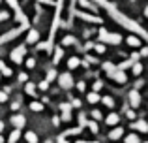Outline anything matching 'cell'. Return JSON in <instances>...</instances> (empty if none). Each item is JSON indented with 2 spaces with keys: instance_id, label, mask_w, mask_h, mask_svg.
Returning a JSON list of instances; mask_svg holds the SVG:
<instances>
[{
  "instance_id": "6da1fadb",
  "label": "cell",
  "mask_w": 148,
  "mask_h": 143,
  "mask_svg": "<svg viewBox=\"0 0 148 143\" xmlns=\"http://www.w3.org/2000/svg\"><path fill=\"white\" fill-rule=\"evenodd\" d=\"M96 2H98L99 6H103L105 10H107V13L111 15V17L114 19L116 23H120V25H122L124 28L131 30V32H135L137 36H141V38H145V40H148V32H146V30H143L141 26L137 25V23H135V21H131V19H127L126 15H122V13H120V11L114 8V6H112L111 2H107V0H96Z\"/></svg>"
},
{
  "instance_id": "7a4b0ae2",
  "label": "cell",
  "mask_w": 148,
  "mask_h": 143,
  "mask_svg": "<svg viewBox=\"0 0 148 143\" xmlns=\"http://www.w3.org/2000/svg\"><path fill=\"white\" fill-rule=\"evenodd\" d=\"M103 68H105V72L109 73V77L111 79H114V81H118V83H126V73H124L122 70H118V68H114L111 62H105L103 64Z\"/></svg>"
},
{
  "instance_id": "3957f363",
  "label": "cell",
  "mask_w": 148,
  "mask_h": 143,
  "mask_svg": "<svg viewBox=\"0 0 148 143\" xmlns=\"http://www.w3.org/2000/svg\"><path fill=\"white\" fill-rule=\"evenodd\" d=\"M99 38H101V44H112V45H118L120 41H122V38L118 36V34H111L107 32L105 28L99 30Z\"/></svg>"
},
{
  "instance_id": "277c9868",
  "label": "cell",
  "mask_w": 148,
  "mask_h": 143,
  "mask_svg": "<svg viewBox=\"0 0 148 143\" xmlns=\"http://www.w3.org/2000/svg\"><path fill=\"white\" fill-rule=\"evenodd\" d=\"M25 28H28V26L21 25L19 28H13V30H10V32H6L4 36H0V45H2V44H6V41H10V40H13V38H17V36H19V34H21Z\"/></svg>"
},
{
  "instance_id": "5b68a950",
  "label": "cell",
  "mask_w": 148,
  "mask_h": 143,
  "mask_svg": "<svg viewBox=\"0 0 148 143\" xmlns=\"http://www.w3.org/2000/svg\"><path fill=\"white\" fill-rule=\"evenodd\" d=\"M25 53H26V45H21V47L13 49V51H11V60H13L15 64H21V62H23V57H25Z\"/></svg>"
},
{
  "instance_id": "8992f818",
  "label": "cell",
  "mask_w": 148,
  "mask_h": 143,
  "mask_svg": "<svg viewBox=\"0 0 148 143\" xmlns=\"http://www.w3.org/2000/svg\"><path fill=\"white\" fill-rule=\"evenodd\" d=\"M58 83H60L62 88H71L73 87V79H71V73H62L58 77Z\"/></svg>"
},
{
  "instance_id": "52a82bcc",
  "label": "cell",
  "mask_w": 148,
  "mask_h": 143,
  "mask_svg": "<svg viewBox=\"0 0 148 143\" xmlns=\"http://www.w3.org/2000/svg\"><path fill=\"white\" fill-rule=\"evenodd\" d=\"M77 17H81L83 21H88V23H101L99 17H96V15H90V13H84V11H75Z\"/></svg>"
},
{
  "instance_id": "ba28073f",
  "label": "cell",
  "mask_w": 148,
  "mask_h": 143,
  "mask_svg": "<svg viewBox=\"0 0 148 143\" xmlns=\"http://www.w3.org/2000/svg\"><path fill=\"white\" fill-rule=\"evenodd\" d=\"M11 124H13L17 130H21L23 126L26 124V119L23 117V115H13V117H11Z\"/></svg>"
},
{
  "instance_id": "9c48e42d",
  "label": "cell",
  "mask_w": 148,
  "mask_h": 143,
  "mask_svg": "<svg viewBox=\"0 0 148 143\" xmlns=\"http://www.w3.org/2000/svg\"><path fill=\"white\" fill-rule=\"evenodd\" d=\"M137 59H139V55H137V53H135V55H131L130 57V59H127L126 60V62H122V64H118V66H116V68H118V70H126V68H130V66H133V64L135 62H137Z\"/></svg>"
},
{
  "instance_id": "30bf717a",
  "label": "cell",
  "mask_w": 148,
  "mask_h": 143,
  "mask_svg": "<svg viewBox=\"0 0 148 143\" xmlns=\"http://www.w3.org/2000/svg\"><path fill=\"white\" fill-rule=\"evenodd\" d=\"M130 102H131L133 107H139V106H141V94H139L137 90H131L130 92Z\"/></svg>"
},
{
  "instance_id": "8fae6325",
  "label": "cell",
  "mask_w": 148,
  "mask_h": 143,
  "mask_svg": "<svg viewBox=\"0 0 148 143\" xmlns=\"http://www.w3.org/2000/svg\"><path fill=\"white\" fill-rule=\"evenodd\" d=\"M38 40H40V32L32 28V30L28 32V36H26V41H25V44H36Z\"/></svg>"
},
{
  "instance_id": "7c38bea8",
  "label": "cell",
  "mask_w": 148,
  "mask_h": 143,
  "mask_svg": "<svg viewBox=\"0 0 148 143\" xmlns=\"http://www.w3.org/2000/svg\"><path fill=\"white\" fill-rule=\"evenodd\" d=\"M122 134H124V130L120 128H114V130H111V134H109V140H112V141H116V140H120L122 137Z\"/></svg>"
},
{
  "instance_id": "4fadbf2b",
  "label": "cell",
  "mask_w": 148,
  "mask_h": 143,
  "mask_svg": "<svg viewBox=\"0 0 148 143\" xmlns=\"http://www.w3.org/2000/svg\"><path fill=\"white\" fill-rule=\"evenodd\" d=\"M25 140L28 141V143H38V136H36V132H32V130H28V132L25 134Z\"/></svg>"
},
{
  "instance_id": "5bb4252c",
  "label": "cell",
  "mask_w": 148,
  "mask_h": 143,
  "mask_svg": "<svg viewBox=\"0 0 148 143\" xmlns=\"http://www.w3.org/2000/svg\"><path fill=\"white\" fill-rule=\"evenodd\" d=\"M19 137H21V130H17V128H15L13 132H11V136L8 137V143H17Z\"/></svg>"
},
{
  "instance_id": "9a60e30c",
  "label": "cell",
  "mask_w": 148,
  "mask_h": 143,
  "mask_svg": "<svg viewBox=\"0 0 148 143\" xmlns=\"http://www.w3.org/2000/svg\"><path fill=\"white\" fill-rule=\"evenodd\" d=\"M127 45H130V47H139V45H141V40H139L137 36H130L127 38Z\"/></svg>"
},
{
  "instance_id": "2e32d148",
  "label": "cell",
  "mask_w": 148,
  "mask_h": 143,
  "mask_svg": "<svg viewBox=\"0 0 148 143\" xmlns=\"http://www.w3.org/2000/svg\"><path fill=\"white\" fill-rule=\"evenodd\" d=\"M118 121H120V117L116 113H111L107 117V124H111V126H114V124H118Z\"/></svg>"
},
{
  "instance_id": "e0dca14e",
  "label": "cell",
  "mask_w": 148,
  "mask_h": 143,
  "mask_svg": "<svg viewBox=\"0 0 148 143\" xmlns=\"http://www.w3.org/2000/svg\"><path fill=\"white\" fill-rule=\"evenodd\" d=\"M77 66H81V60L77 59V57H71V59L68 60V68H69V70H73V68H77Z\"/></svg>"
},
{
  "instance_id": "ac0fdd59",
  "label": "cell",
  "mask_w": 148,
  "mask_h": 143,
  "mask_svg": "<svg viewBox=\"0 0 148 143\" xmlns=\"http://www.w3.org/2000/svg\"><path fill=\"white\" fill-rule=\"evenodd\" d=\"M133 128L141 130V132H148V124H146L145 121H139V122H135V124H133Z\"/></svg>"
},
{
  "instance_id": "d6986e66",
  "label": "cell",
  "mask_w": 148,
  "mask_h": 143,
  "mask_svg": "<svg viewBox=\"0 0 148 143\" xmlns=\"http://www.w3.org/2000/svg\"><path fill=\"white\" fill-rule=\"evenodd\" d=\"M0 73H2V75H8V77H10L13 72H11V70H10V68H8L4 62H0Z\"/></svg>"
},
{
  "instance_id": "ffe728a7",
  "label": "cell",
  "mask_w": 148,
  "mask_h": 143,
  "mask_svg": "<svg viewBox=\"0 0 148 143\" xmlns=\"http://www.w3.org/2000/svg\"><path fill=\"white\" fill-rule=\"evenodd\" d=\"M126 143H141V140H139L137 134H130V136L126 137Z\"/></svg>"
},
{
  "instance_id": "44dd1931",
  "label": "cell",
  "mask_w": 148,
  "mask_h": 143,
  "mask_svg": "<svg viewBox=\"0 0 148 143\" xmlns=\"http://www.w3.org/2000/svg\"><path fill=\"white\" fill-rule=\"evenodd\" d=\"M60 59H62V49L58 47V49H54V59H53V62L58 64V62H60Z\"/></svg>"
},
{
  "instance_id": "7402d4cb",
  "label": "cell",
  "mask_w": 148,
  "mask_h": 143,
  "mask_svg": "<svg viewBox=\"0 0 148 143\" xmlns=\"http://www.w3.org/2000/svg\"><path fill=\"white\" fill-rule=\"evenodd\" d=\"M86 98H88V102H90V104H96V102H99V100H101L99 96L96 94V92H90V94H88Z\"/></svg>"
},
{
  "instance_id": "603a6c76",
  "label": "cell",
  "mask_w": 148,
  "mask_h": 143,
  "mask_svg": "<svg viewBox=\"0 0 148 143\" xmlns=\"http://www.w3.org/2000/svg\"><path fill=\"white\" fill-rule=\"evenodd\" d=\"M62 44H64V45H75V44H77V40H75L73 36H66Z\"/></svg>"
},
{
  "instance_id": "cb8c5ba5",
  "label": "cell",
  "mask_w": 148,
  "mask_h": 143,
  "mask_svg": "<svg viewBox=\"0 0 148 143\" xmlns=\"http://www.w3.org/2000/svg\"><path fill=\"white\" fill-rule=\"evenodd\" d=\"M30 109H32V111H41V109H43V104H40V102H32V104H30Z\"/></svg>"
},
{
  "instance_id": "d4e9b609",
  "label": "cell",
  "mask_w": 148,
  "mask_h": 143,
  "mask_svg": "<svg viewBox=\"0 0 148 143\" xmlns=\"http://www.w3.org/2000/svg\"><path fill=\"white\" fill-rule=\"evenodd\" d=\"M103 104L107 107H114V100H112L111 96H105V98H103Z\"/></svg>"
},
{
  "instance_id": "484cf974",
  "label": "cell",
  "mask_w": 148,
  "mask_h": 143,
  "mask_svg": "<svg viewBox=\"0 0 148 143\" xmlns=\"http://www.w3.org/2000/svg\"><path fill=\"white\" fill-rule=\"evenodd\" d=\"M141 72H143V66H141L139 62H135V64H133V75H139Z\"/></svg>"
},
{
  "instance_id": "4316f807",
  "label": "cell",
  "mask_w": 148,
  "mask_h": 143,
  "mask_svg": "<svg viewBox=\"0 0 148 143\" xmlns=\"http://www.w3.org/2000/svg\"><path fill=\"white\" fill-rule=\"evenodd\" d=\"M79 132H81V126L79 128H73V130H66L64 136H75V134H79Z\"/></svg>"
},
{
  "instance_id": "83f0119b",
  "label": "cell",
  "mask_w": 148,
  "mask_h": 143,
  "mask_svg": "<svg viewBox=\"0 0 148 143\" xmlns=\"http://www.w3.org/2000/svg\"><path fill=\"white\" fill-rule=\"evenodd\" d=\"M34 88H36V87H34V85L32 83H26V92H28V94H36V90H34Z\"/></svg>"
},
{
  "instance_id": "f1b7e54d",
  "label": "cell",
  "mask_w": 148,
  "mask_h": 143,
  "mask_svg": "<svg viewBox=\"0 0 148 143\" xmlns=\"http://www.w3.org/2000/svg\"><path fill=\"white\" fill-rule=\"evenodd\" d=\"M62 121H71V113H69V111H64V115H62Z\"/></svg>"
},
{
  "instance_id": "f546056e",
  "label": "cell",
  "mask_w": 148,
  "mask_h": 143,
  "mask_svg": "<svg viewBox=\"0 0 148 143\" xmlns=\"http://www.w3.org/2000/svg\"><path fill=\"white\" fill-rule=\"evenodd\" d=\"M79 4H81V6H83V8H94V6H92L90 2H88V0H81Z\"/></svg>"
},
{
  "instance_id": "4dcf8cb0",
  "label": "cell",
  "mask_w": 148,
  "mask_h": 143,
  "mask_svg": "<svg viewBox=\"0 0 148 143\" xmlns=\"http://www.w3.org/2000/svg\"><path fill=\"white\" fill-rule=\"evenodd\" d=\"M101 87H103V83H101V81H96V83H94V90H96V92L101 90Z\"/></svg>"
},
{
  "instance_id": "1f68e13d",
  "label": "cell",
  "mask_w": 148,
  "mask_h": 143,
  "mask_svg": "<svg viewBox=\"0 0 148 143\" xmlns=\"http://www.w3.org/2000/svg\"><path fill=\"white\" fill-rule=\"evenodd\" d=\"M54 77H56V73H54V72H49V73H47V79H45V81L49 83V81H53Z\"/></svg>"
},
{
  "instance_id": "d6a6232c",
  "label": "cell",
  "mask_w": 148,
  "mask_h": 143,
  "mask_svg": "<svg viewBox=\"0 0 148 143\" xmlns=\"http://www.w3.org/2000/svg\"><path fill=\"white\" fill-rule=\"evenodd\" d=\"M26 66H28V68H34V66H36V60H34V59H28V60H26Z\"/></svg>"
},
{
  "instance_id": "836d02e7",
  "label": "cell",
  "mask_w": 148,
  "mask_h": 143,
  "mask_svg": "<svg viewBox=\"0 0 148 143\" xmlns=\"http://www.w3.org/2000/svg\"><path fill=\"white\" fill-rule=\"evenodd\" d=\"M92 117H94V119H98V121H101V113H99L98 109H96V111H92Z\"/></svg>"
},
{
  "instance_id": "e575fe53",
  "label": "cell",
  "mask_w": 148,
  "mask_h": 143,
  "mask_svg": "<svg viewBox=\"0 0 148 143\" xmlns=\"http://www.w3.org/2000/svg\"><path fill=\"white\" fill-rule=\"evenodd\" d=\"M47 87H49L47 81H41V83H40V88H41V90H47Z\"/></svg>"
},
{
  "instance_id": "d590c367",
  "label": "cell",
  "mask_w": 148,
  "mask_h": 143,
  "mask_svg": "<svg viewBox=\"0 0 148 143\" xmlns=\"http://www.w3.org/2000/svg\"><path fill=\"white\" fill-rule=\"evenodd\" d=\"M62 111H69V109H71V104H62Z\"/></svg>"
},
{
  "instance_id": "8d00e7d4",
  "label": "cell",
  "mask_w": 148,
  "mask_h": 143,
  "mask_svg": "<svg viewBox=\"0 0 148 143\" xmlns=\"http://www.w3.org/2000/svg\"><path fill=\"white\" fill-rule=\"evenodd\" d=\"M88 126H90V130H92V132H98V126H96V122H88Z\"/></svg>"
},
{
  "instance_id": "74e56055",
  "label": "cell",
  "mask_w": 148,
  "mask_h": 143,
  "mask_svg": "<svg viewBox=\"0 0 148 143\" xmlns=\"http://www.w3.org/2000/svg\"><path fill=\"white\" fill-rule=\"evenodd\" d=\"M8 17H10V15H8L6 11H0V21H6Z\"/></svg>"
},
{
  "instance_id": "f35d334b",
  "label": "cell",
  "mask_w": 148,
  "mask_h": 143,
  "mask_svg": "<svg viewBox=\"0 0 148 143\" xmlns=\"http://www.w3.org/2000/svg\"><path fill=\"white\" fill-rule=\"evenodd\" d=\"M6 100H8V94L6 92H0V102H6Z\"/></svg>"
},
{
  "instance_id": "ab89813d",
  "label": "cell",
  "mask_w": 148,
  "mask_h": 143,
  "mask_svg": "<svg viewBox=\"0 0 148 143\" xmlns=\"http://www.w3.org/2000/svg\"><path fill=\"white\" fill-rule=\"evenodd\" d=\"M96 51H98V53H103L105 47H103V45H96Z\"/></svg>"
},
{
  "instance_id": "60d3db41",
  "label": "cell",
  "mask_w": 148,
  "mask_h": 143,
  "mask_svg": "<svg viewBox=\"0 0 148 143\" xmlns=\"http://www.w3.org/2000/svg\"><path fill=\"white\" fill-rule=\"evenodd\" d=\"M56 143H68V141H66V136H62V137H58V140H56Z\"/></svg>"
},
{
  "instance_id": "b9f144b4",
  "label": "cell",
  "mask_w": 148,
  "mask_h": 143,
  "mask_svg": "<svg viewBox=\"0 0 148 143\" xmlns=\"http://www.w3.org/2000/svg\"><path fill=\"white\" fill-rule=\"evenodd\" d=\"M81 106V102H79V100H73V104H71V107H79Z\"/></svg>"
},
{
  "instance_id": "7bdbcfd3",
  "label": "cell",
  "mask_w": 148,
  "mask_h": 143,
  "mask_svg": "<svg viewBox=\"0 0 148 143\" xmlns=\"http://www.w3.org/2000/svg\"><path fill=\"white\" fill-rule=\"evenodd\" d=\"M141 55H145V57L148 55V47H145V49H143V51H141Z\"/></svg>"
},
{
  "instance_id": "ee69618b",
  "label": "cell",
  "mask_w": 148,
  "mask_h": 143,
  "mask_svg": "<svg viewBox=\"0 0 148 143\" xmlns=\"http://www.w3.org/2000/svg\"><path fill=\"white\" fill-rule=\"evenodd\" d=\"M38 2H45V4H53V0H38Z\"/></svg>"
},
{
  "instance_id": "f6af8a7d",
  "label": "cell",
  "mask_w": 148,
  "mask_h": 143,
  "mask_svg": "<svg viewBox=\"0 0 148 143\" xmlns=\"http://www.w3.org/2000/svg\"><path fill=\"white\" fill-rule=\"evenodd\" d=\"M2 130H4V122L0 121V132H2Z\"/></svg>"
},
{
  "instance_id": "bcb514c9",
  "label": "cell",
  "mask_w": 148,
  "mask_h": 143,
  "mask_svg": "<svg viewBox=\"0 0 148 143\" xmlns=\"http://www.w3.org/2000/svg\"><path fill=\"white\" fill-rule=\"evenodd\" d=\"M145 15H146V17H148V6L145 8Z\"/></svg>"
},
{
  "instance_id": "7dc6e473",
  "label": "cell",
  "mask_w": 148,
  "mask_h": 143,
  "mask_svg": "<svg viewBox=\"0 0 148 143\" xmlns=\"http://www.w3.org/2000/svg\"><path fill=\"white\" fill-rule=\"evenodd\" d=\"M0 143H4V137L2 136H0Z\"/></svg>"
},
{
  "instance_id": "c3c4849f",
  "label": "cell",
  "mask_w": 148,
  "mask_h": 143,
  "mask_svg": "<svg viewBox=\"0 0 148 143\" xmlns=\"http://www.w3.org/2000/svg\"><path fill=\"white\" fill-rule=\"evenodd\" d=\"M86 143H98V141H86Z\"/></svg>"
},
{
  "instance_id": "681fc988",
  "label": "cell",
  "mask_w": 148,
  "mask_h": 143,
  "mask_svg": "<svg viewBox=\"0 0 148 143\" xmlns=\"http://www.w3.org/2000/svg\"><path fill=\"white\" fill-rule=\"evenodd\" d=\"M77 143H86V141H77Z\"/></svg>"
},
{
  "instance_id": "f907efd6",
  "label": "cell",
  "mask_w": 148,
  "mask_h": 143,
  "mask_svg": "<svg viewBox=\"0 0 148 143\" xmlns=\"http://www.w3.org/2000/svg\"><path fill=\"white\" fill-rule=\"evenodd\" d=\"M47 143H53V141H47Z\"/></svg>"
},
{
  "instance_id": "816d5d0a",
  "label": "cell",
  "mask_w": 148,
  "mask_h": 143,
  "mask_svg": "<svg viewBox=\"0 0 148 143\" xmlns=\"http://www.w3.org/2000/svg\"><path fill=\"white\" fill-rule=\"evenodd\" d=\"M145 143H148V141H145Z\"/></svg>"
}]
</instances>
